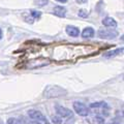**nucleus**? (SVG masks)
Instances as JSON below:
<instances>
[{
  "mask_svg": "<svg viewBox=\"0 0 124 124\" xmlns=\"http://www.w3.org/2000/svg\"><path fill=\"white\" fill-rule=\"evenodd\" d=\"M102 24L106 27H116L117 26V22H116L113 18L111 17H107L102 20Z\"/></svg>",
  "mask_w": 124,
  "mask_h": 124,
  "instance_id": "0eeeda50",
  "label": "nucleus"
},
{
  "mask_svg": "<svg viewBox=\"0 0 124 124\" xmlns=\"http://www.w3.org/2000/svg\"><path fill=\"white\" fill-rule=\"evenodd\" d=\"M66 33L72 37H77V36H79V34H80V30H79V28H77L75 26H67Z\"/></svg>",
  "mask_w": 124,
  "mask_h": 124,
  "instance_id": "423d86ee",
  "label": "nucleus"
},
{
  "mask_svg": "<svg viewBox=\"0 0 124 124\" xmlns=\"http://www.w3.org/2000/svg\"><path fill=\"white\" fill-rule=\"evenodd\" d=\"M30 124H40V123L38 122V121H35V120H34V121H33V122H31Z\"/></svg>",
  "mask_w": 124,
  "mask_h": 124,
  "instance_id": "f3484780",
  "label": "nucleus"
},
{
  "mask_svg": "<svg viewBox=\"0 0 124 124\" xmlns=\"http://www.w3.org/2000/svg\"><path fill=\"white\" fill-rule=\"evenodd\" d=\"M123 51V49H117V50H115V51H113V52H108V53H106L104 54V57L106 58H110V57H114V56H116L117 54H119V53H121Z\"/></svg>",
  "mask_w": 124,
  "mask_h": 124,
  "instance_id": "1a4fd4ad",
  "label": "nucleus"
},
{
  "mask_svg": "<svg viewBox=\"0 0 124 124\" xmlns=\"http://www.w3.org/2000/svg\"><path fill=\"white\" fill-rule=\"evenodd\" d=\"M57 1H58V2H61V3H65V2L67 1V0H57Z\"/></svg>",
  "mask_w": 124,
  "mask_h": 124,
  "instance_id": "dca6fc26",
  "label": "nucleus"
},
{
  "mask_svg": "<svg viewBox=\"0 0 124 124\" xmlns=\"http://www.w3.org/2000/svg\"><path fill=\"white\" fill-rule=\"evenodd\" d=\"M30 14H31V16L34 18V19H37V18H39L40 17V11H37V10H31L30 11Z\"/></svg>",
  "mask_w": 124,
  "mask_h": 124,
  "instance_id": "f8f14e48",
  "label": "nucleus"
},
{
  "mask_svg": "<svg viewBox=\"0 0 124 124\" xmlns=\"http://www.w3.org/2000/svg\"><path fill=\"white\" fill-rule=\"evenodd\" d=\"M48 2H49V0H34V3H35V5L37 6H45L48 4Z\"/></svg>",
  "mask_w": 124,
  "mask_h": 124,
  "instance_id": "9d476101",
  "label": "nucleus"
},
{
  "mask_svg": "<svg viewBox=\"0 0 124 124\" xmlns=\"http://www.w3.org/2000/svg\"><path fill=\"white\" fill-rule=\"evenodd\" d=\"M94 35V30L91 27H87V28H85L82 32V36L84 38H89V37H92Z\"/></svg>",
  "mask_w": 124,
  "mask_h": 124,
  "instance_id": "6e6552de",
  "label": "nucleus"
},
{
  "mask_svg": "<svg viewBox=\"0 0 124 124\" xmlns=\"http://www.w3.org/2000/svg\"><path fill=\"white\" fill-rule=\"evenodd\" d=\"M52 121H53V123H56V124L61 123L60 118H58V117H53V118H52Z\"/></svg>",
  "mask_w": 124,
  "mask_h": 124,
  "instance_id": "4468645a",
  "label": "nucleus"
},
{
  "mask_svg": "<svg viewBox=\"0 0 124 124\" xmlns=\"http://www.w3.org/2000/svg\"><path fill=\"white\" fill-rule=\"evenodd\" d=\"M2 38V31H1V29H0V39Z\"/></svg>",
  "mask_w": 124,
  "mask_h": 124,
  "instance_id": "a211bd4d",
  "label": "nucleus"
},
{
  "mask_svg": "<svg viewBox=\"0 0 124 124\" xmlns=\"http://www.w3.org/2000/svg\"><path fill=\"white\" fill-rule=\"evenodd\" d=\"M56 108V112H57V114L60 116V117L62 118H66V117H71L72 116V113L70 112V110H68V108H64V107H61V106H57L55 107Z\"/></svg>",
  "mask_w": 124,
  "mask_h": 124,
  "instance_id": "20e7f679",
  "label": "nucleus"
},
{
  "mask_svg": "<svg viewBox=\"0 0 124 124\" xmlns=\"http://www.w3.org/2000/svg\"><path fill=\"white\" fill-rule=\"evenodd\" d=\"M28 116H29L31 119L35 120V121H38V122L41 121V122H46V118L40 113L39 111H36V110H29V111H28Z\"/></svg>",
  "mask_w": 124,
  "mask_h": 124,
  "instance_id": "7ed1b4c3",
  "label": "nucleus"
},
{
  "mask_svg": "<svg viewBox=\"0 0 124 124\" xmlns=\"http://www.w3.org/2000/svg\"><path fill=\"white\" fill-rule=\"evenodd\" d=\"M77 2H79V3H86L88 0H76Z\"/></svg>",
  "mask_w": 124,
  "mask_h": 124,
  "instance_id": "2eb2a0df",
  "label": "nucleus"
},
{
  "mask_svg": "<svg viewBox=\"0 0 124 124\" xmlns=\"http://www.w3.org/2000/svg\"><path fill=\"white\" fill-rule=\"evenodd\" d=\"M73 110H75V112L78 115L83 116V117H86V116L89 115V110L87 108V107L80 101L73 102Z\"/></svg>",
  "mask_w": 124,
  "mask_h": 124,
  "instance_id": "f03ea898",
  "label": "nucleus"
},
{
  "mask_svg": "<svg viewBox=\"0 0 124 124\" xmlns=\"http://www.w3.org/2000/svg\"><path fill=\"white\" fill-rule=\"evenodd\" d=\"M54 15H56L57 17H60V18H64L65 15H66V9H65V7L63 6H55L54 7V10H53Z\"/></svg>",
  "mask_w": 124,
  "mask_h": 124,
  "instance_id": "39448f33",
  "label": "nucleus"
},
{
  "mask_svg": "<svg viewBox=\"0 0 124 124\" xmlns=\"http://www.w3.org/2000/svg\"><path fill=\"white\" fill-rule=\"evenodd\" d=\"M98 36L104 39H111L118 36V32L114 29H99L98 30Z\"/></svg>",
  "mask_w": 124,
  "mask_h": 124,
  "instance_id": "f257e3e1",
  "label": "nucleus"
},
{
  "mask_svg": "<svg viewBox=\"0 0 124 124\" xmlns=\"http://www.w3.org/2000/svg\"><path fill=\"white\" fill-rule=\"evenodd\" d=\"M78 15H79V17H81V18H87L88 17V11L85 10V9H80Z\"/></svg>",
  "mask_w": 124,
  "mask_h": 124,
  "instance_id": "9b49d317",
  "label": "nucleus"
},
{
  "mask_svg": "<svg viewBox=\"0 0 124 124\" xmlns=\"http://www.w3.org/2000/svg\"><path fill=\"white\" fill-rule=\"evenodd\" d=\"M7 124H19V121L15 118H9L7 120Z\"/></svg>",
  "mask_w": 124,
  "mask_h": 124,
  "instance_id": "ddd939ff",
  "label": "nucleus"
}]
</instances>
